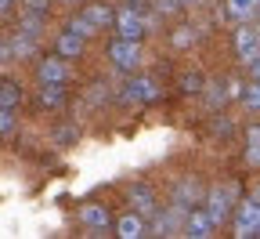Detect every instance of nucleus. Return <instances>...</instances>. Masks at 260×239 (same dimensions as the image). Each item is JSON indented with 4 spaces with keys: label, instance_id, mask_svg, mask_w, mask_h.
<instances>
[{
    "label": "nucleus",
    "instance_id": "obj_13",
    "mask_svg": "<svg viewBox=\"0 0 260 239\" xmlns=\"http://www.w3.org/2000/svg\"><path fill=\"white\" fill-rule=\"evenodd\" d=\"M228 15L239 22H253L260 15V0H228Z\"/></svg>",
    "mask_w": 260,
    "mask_h": 239
},
{
    "label": "nucleus",
    "instance_id": "obj_26",
    "mask_svg": "<svg viewBox=\"0 0 260 239\" xmlns=\"http://www.w3.org/2000/svg\"><path fill=\"white\" fill-rule=\"evenodd\" d=\"M249 69H253V80H260V55H256V58L249 62Z\"/></svg>",
    "mask_w": 260,
    "mask_h": 239
},
{
    "label": "nucleus",
    "instance_id": "obj_9",
    "mask_svg": "<svg viewBox=\"0 0 260 239\" xmlns=\"http://www.w3.org/2000/svg\"><path fill=\"white\" fill-rule=\"evenodd\" d=\"M116 235H119V239H141V235H148V228H145V214H138V210L123 214V218L116 221Z\"/></svg>",
    "mask_w": 260,
    "mask_h": 239
},
{
    "label": "nucleus",
    "instance_id": "obj_14",
    "mask_svg": "<svg viewBox=\"0 0 260 239\" xmlns=\"http://www.w3.org/2000/svg\"><path fill=\"white\" fill-rule=\"evenodd\" d=\"M130 203H134V210L138 214H155V196H152V189H145V185H134L130 189Z\"/></svg>",
    "mask_w": 260,
    "mask_h": 239
},
{
    "label": "nucleus",
    "instance_id": "obj_1",
    "mask_svg": "<svg viewBox=\"0 0 260 239\" xmlns=\"http://www.w3.org/2000/svg\"><path fill=\"white\" fill-rule=\"evenodd\" d=\"M235 235L239 239H249V235H260V199H242L239 210H235Z\"/></svg>",
    "mask_w": 260,
    "mask_h": 239
},
{
    "label": "nucleus",
    "instance_id": "obj_27",
    "mask_svg": "<svg viewBox=\"0 0 260 239\" xmlns=\"http://www.w3.org/2000/svg\"><path fill=\"white\" fill-rule=\"evenodd\" d=\"M126 8H134V11H141V15H145V0H126Z\"/></svg>",
    "mask_w": 260,
    "mask_h": 239
},
{
    "label": "nucleus",
    "instance_id": "obj_22",
    "mask_svg": "<svg viewBox=\"0 0 260 239\" xmlns=\"http://www.w3.org/2000/svg\"><path fill=\"white\" fill-rule=\"evenodd\" d=\"M184 4H181V0H155V11L159 15H177Z\"/></svg>",
    "mask_w": 260,
    "mask_h": 239
},
{
    "label": "nucleus",
    "instance_id": "obj_15",
    "mask_svg": "<svg viewBox=\"0 0 260 239\" xmlns=\"http://www.w3.org/2000/svg\"><path fill=\"white\" fill-rule=\"evenodd\" d=\"M40 105L61 109V105H65V87H61V84H44V87H40Z\"/></svg>",
    "mask_w": 260,
    "mask_h": 239
},
{
    "label": "nucleus",
    "instance_id": "obj_2",
    "mask_svg": "<svg viewBox=\"0 0 260 239\" xmlns=\"http://www.w3.org/2000/svg\"><path fill=\"white\" fill-rule=\"evenodd\" d=\"M232 203H235V189L232 185H217V189L206 192V214L217 225H224L228 218H232Z\"/></svg>",
    "mask_w": 260,
    "mask_h": 239
},
{
    "label": "nucleus",
    "instance_id": "obj_12",
    "mask_svg": "<svg viewBox=\"0 0 260 239\" xmlns=\"http://www.w3.org/2000/svg\"><path fill=\"white\" fill-rule=\"evenodd\" d=\"M58 55L61 58H80L83 55V37L73 33V29H65L61 37H58Z\"/></svg>",
    "mask_w": 260,
    "mask_h": 239
},
{
    "label": "nucleus",
    "instance_id": "obj_24",
    "mask_svg": "<svg viewBox=\"0 0 260 239\" xmlns=\"http://www.w3.org/2000/svg\"><path fill=\"white\" fill-rule=\"evenodd\" d=\"M47 4H51V0H22V8L32 11V15H47Z\"/></svg>",
    "mask_w": 260,
    "mask_h": 239
},
{
    "label": "nucleus",
    "instance_id": "obj_10",
    "mask_svg": "<svg viewBox=\"0 0 260 239\" xmlns=\"http://www.w3.org/2000/svg\"><path fill=\"white\" fill-rule=\"evenodd\" d=\"M80 221L90 228V232H102V228H109V207H102V203H83L80 207Z\"/></svg>",
    "mask_w": 260,
    "mask_h": 239
},
{
    "label": "nucleus",
    "instance_id": "obj_5",
    "mask_svg": "<svg viewBox=\"0 0 260 239\" xmlns=\"http://www.w3.org/2000/svg\"><path fill=\"white\" fill-rule=\"evenodd\" d=\"M155 98H159V84L152 76H134L123 87V101H134V105H141V101H155Z\"/></svg>",
    "mask_w": 260,
    "mask_h": 239
},
{
    "label": "nucleus",
    "instance_id": "obj_30",
    "mask_svg": "<svg viewBox=\"0 0 260 239\" xmlns=\"http://www.w3.org/2000/svg\"><path fill=\"white\" fill-rule=\"evenodd\" d=\"M0 47H4V44H0Z\"/></svg>",
    "mask_w": 260,
    "mask_h": 239
},
{
    "label": "nucleus",
    "instance_id": "obj_17",
    "mask_svg": "<svg viewBox=\"0 0 260 239\" xmlns=\"http://www.w3.org/2000/svg\"><path fill=\"white\" fill-rule=\"evenodd\" d=\"M246 163L249 167H260V127H249L246 130Z\"/></svg>",
    "mask_w": 260,
    "mask_h": 239
},
{
    "label": "nucleus",
    "instance_id": "obj_25",
    "mask_svg": "<svg viewBox=\"0 0 260 239\" xmlns=\"http://www.w3.org/2000/svg\"><path fill=\"white\" fill-rule=\"evenodd\" d=\"M210 87H213V91H210V105H220V101H224L228 94H232V91H224L228 84H210Z\"/></svg>",
    "mask_w": 260,
    "mask_h": 239
},
{
    "label": "nucleus",
    "instance_id": "obj_18",
    "mask_svg": "<svg viewBox=\"0 0 260 239\" xmlns=\"http://www.w3.org/2000/svg\"><path fill=\"white\" fill-rule=\"evenodd\" d=\"M65 29H73V33H80V37H83V40H90V37H94V33H98V25H94L90 18H83V15H76V18H73L69 25H65Z\"/></svg>",
    "mask_w": 260,
    "mask_h": 239
},
{
    "label": "nucleus",
    "instance_id": "obj_29",
    "mask_svg": "<svg viewBox=\"0 0 260 239\" xmlns=\"http://www.w3.org/2000/svg\"><path fill=\"white\" fill-rule=\"evenodd\" d=\"M181 4H184V8H195V4H199V0H181Z\"/></svg>",
    "mask_w": 260,
    "mask_h": 239
},
{
    "label": "nucleus",
    "instance_id": "obj_4",
    "mask_svg": "<svg viewBox=\"0 0 260 239\" xmlns=\"http://www.w3.org/2000/svg\"><path fill=\"white\" fill-rule=\"evenodd\" d=\"M116 29H119V37H126V40H141L145 33H148V22H145L141 11L123 8V11L116 15Z\"/></svg>",
    "mask_w": 260,
    "mask_h": 239
},
{
    "label": "nucleus",
    "instance_id": "obj_20",
    "mask_svg": "<svg viewBox=\"0 0 260 239\" xmlns=\"http://www.w3.org/2000/svg\"><path fill=\"white\" fill-rule=\"evenodd\" d=\"M242 101H246L249 109H256V113H260V80H253V84H246V87H242Z\"/></svg>",
    "mask_w": 260,
    "mask_h": 239
},
{
    "label": "nucleus",
    "instance_id": "obj_16",
    "mask_svg": "<svg viewBox=\"0 0 260 239\" xmlns=\"http://www.w3.org/2000/svg\"><path fill=\"white\" fill-rule=\"evenodd\" d=\"M18 101H22V87L15 80H0V105L18 109Z\"/></svg>",
    "mask_w": 260,
    "mask_h": 239
},
{
    "label": "nucleus",
    "instance_id": "obj_3",
    "mask_svg": "<svg viewBox=\"0 0 260 239\" xmlns=\"http://www.w3.org/2000/svg\"><path fill=\"white\" fill-rule=\"evenodd\" d=\"M109 58H112V65H116L119 73H134L138 65H141V47H138V40L119 37V40L109 47Z\"/></svg>",
    "mask_w": 260,
    "mask_h": 239
},
{
    "label": "nucleus",
    "instance_id": "obj_6",
    "mask_svg": "<svg viewBox=\"0 0 260 239\" xmlns=\"http://www.w3.org/2000/svg\"><path fill=\"white\" fill-rule=\"evenodd\" d=\"M235 55L242 62H253L260 55V33L249 29V22H242V29H235Z\"/></svg>",
    "mask_w": 260,
    "mask_h": 239
},
{
    "label": "nucleus",
    "instance_id": "obj_23",
    "mask_svg": "<svg viewBox=\"0 0 260 239\" xmlns=\"http://www.w3.org/2000/svg\"><path fill=\"white\" fill-rule=\"evenodd\" d=\"M170 40H174V44H177V47H184V44H191V40H195V33H191V29H188V25H181V29H177V33H174V37H170Z\"/></svg>",
    "mask_w": 260,
    "mask_h": 239
},
{
    "label": "nucleus",
    "instance_id": "obj_7",
    "mask_svg": "<svg viewBox=\"0 0 260 239\" xmlns=\"http://www.w3.org/2000/svg\"><path fill=\"white\" fill-rule=\"evenodd\" d=\"M213 228H217V221L206 210H188L184 214V235H191V239H210Z\"/></svg>",
    "mask_w": 260,
    "mask_h": 239
},
{
    "label": "nucleus",
    "instance_id": "obj_19",
    "mask_svg": "<svg viewBox=\"0 0 260 239\" xmlns=\"http://www.w3.org/2000/svg\"><path fill=\"white\" fill-rule=\"evenodd\" d=\"M181 91L184 94H199L203 91V73H195V69L191 73H181Z\"/></svg>",
    "mask_w": 260,
    "mask_h": 239
},
{
    "label": "nucleus",
    "instance_id": "obj_28",
    "mask_svg": "<svg viewBox=\"0 0 260 239\" xmlns=\"http://www.w3.org/2000/svg\"><path fill=\"white\" fill-rule=\"evenodd\" d=\"M15 8V0H0V15H4V11H11Z\"/></svg>",
    "mask_w": 260,
    "mask_h": 239
},
{
    "label": "nucleus",
    "instance_id": "obj_11",
    "mask_svg": "<svg viewBox=\"0 0 260 239\" xmlns=\"http://www.w3.org/2000/svg\"><path fill=\"white\" fill-rule=\"evenodd\" d=\"M80 15H83V18H90L98 29H109V25H116V15H112V8H109V4H87Z\"/></svg>",
    "mask_w": 260,
    "mask_h": 239
},
{
    "label": "nucleus",
    "instance_id": "obj_21",
    "mask_svg": "<svg viewBox=\"0 0 260 239\" xmlns=\"http://www.w3.org/2000/svg\"><path fill=\"white\" fill-rule=\"evenodd\" d=\"M15 130V109L0 105V134H11Z\"/></svg>",
    "mask_w": 260,
    "mask_h": 239
},
{
    "label": "nucleus",
    "instance_id": "obj_8",
    "mask_svg": "<svg viewBox=\"0 0 260 239\" xmlns=\"http://www.w3.org/2000/svg\"><path fill=\"white\" fill-rule=\"evenodd\" d=\"M37 76H40V84H65L69 80V65L61 62V55L58 58H44L37 65Z\"/></svg>",
    "mask_w": 260,
    "mask_h": 239
}]
</instances>
